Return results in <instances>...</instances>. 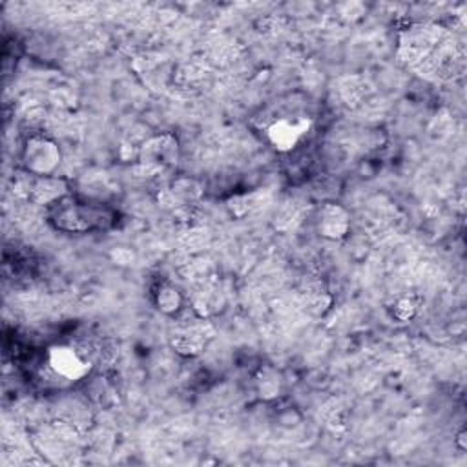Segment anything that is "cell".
<instances>
[{
  "mask_svg": "<svg viewBox=\"0 0 467 467\" xmlns=\"http://www.w3.org/2000/svg\"><path fill=\"white\" fill-rule=\"evenodd\" d=\"M254 389L259 400L263 401H274L281 398L285 390V378L279 368L274 365H263L257 368L254 376Z\"/></svg>",
  "mask_w": 467,
  "mask_h": 467,
  "instance_id": "ba28073f",
  "label": "cell"
},
{
  "mask_svg": "<svg viewBox=\"0 0 467 467\" xmlns=\"http://www.w3.org/2000/svg\"><path fill=\"white\" fill-rule=\"evenodd\" d=\"M420 312V301L414 296H403L398 297L392 305V317L400 323L412 321Z\"/></svg>",
  "mask_w": 467,
  "mask_h": 467,
  "instance_id": "8fae6325",
  "label": "cell"
},
{
  "mask_svg": "<svg viewBox=\"0 0 467 467\" xmlns=\"http://www.w3.org/2000/svg\"><path fill=\"white\" fill-rule=\"evenodd\" d=\"M71 195V186L67 179L53 173V175H29L27 184V199L33 204L51 208L62 199Z\"/></svg>",
  "mask_w": 467,
  "mask_h": 467,
  "instance_id": "52a82bcc",
  "label": "cell"
},
{
  "mask_svg": "<svg viewBox=\"0 0 467 467\" xmlns=\"http://www.w3.org/2000/svg\"><path fill=\"white\" fill-rule=\"evenodd\" d=\"M312 117L306 115L275 119L266 126V140L279 153L294 151L299 146V142L306 137V133L312 130Z\"/></svg>",
  "mask_w": 467,
  "mask_h": 467,
  "instance_id": "5b68a950",
  "label": "cell"
},
{
  "mask_svg": "<svg viewBox=\"0 0 467 467\" xmlns=\"http://www.w3.org/2000/svg\"><path fill=\"white\" fill-rule=\"evenodd\" d=\"M352 226L350 212L334 201H327L319 204L316 212V230L323 239L341 241L348 235Z\"/></svg>",
  "mask_w": 467,
  "mask_h": 467,
  "instance_id": "8992f818",
  "label": "cell"
},
{
  "mask_svg": "<svg viewBox=\"0 0 467 467\" xmlns=\"http://www.w3.org/2000/svg\"><path fill=\"white\" fill-rule=\"evenodd\" d=\"M137 159L144 168L173 170L181 159L179 139L171 131L155 133L139 146Z\"/></svg>",
  "mask_w": 467,
  "mask_h": 467,
  "instance_id": "3957f363",
  "label": "cell"
},
{
  "mask_svg": "<svg viewBox=\"0 0 467 467\" xmlns=\"http://www.w3.org/2000/svg\"><path fill=\"white\" fill-rule=\"evenodd\" d=\"M49 370L64 381H80L91 372V361L69 343H55L46 356Z\"/></svg>",
  "mask_w": 467,
  "mask_h": 467,
  "instance_id": "277c9868",
  "label": "cell"
},
{
  "mask_svg": "<svg viewBox=\"0 0 467 467\" xmlns=\"http://www.w3.org/2000/svg\"><path fill=\"white\" fill-rule=\"evenodd\" d=\"M170 345H171V348H173L177 354L186 356V358H193V356H199V354L204 350L206 339H204V336H202L201 332L184 328V330H181V332L171 334Z\"/></svg>",
  "mask_w": 467,
  "mask_h": 467,
  "instance_id": "30bf717a",
  "label": "cell"
},
{
  "mask_svg": "<svg viewBox=\"0 0 467 467\" xmlns=\"http://www.w3.org/2000/svg\"><path fill=\"white\" fill-rule=\"evenodd\" d=\"M153 306L162 314V316H177L182 306H184V296L182 292L170 281H161L153 288L151 294Z\"/></svg>",
  "mask_w": 467,
  "mask_h": 467,
  "instance_id": "9c48e42d",
  "label": "cell"
},
{
  "mask_svg": "<svg viewBox=\"0 0 467 467\" xmlns=\"http://www.w3.org/2000/svg\"><path fill=\"white\" fill-rule=\"evenodd\" d=\"M47 217L55 230L66 234H88L106 230L113 224V212L109 208L84 202L71 195L47 208Z\"/></svg>",
  "mask_w": 467,
  "mask_h": 467,
  "instance_id": "6da1fadb",
  "label": "cell"
},
{
  "mask_svg": "<svg viewBox=\"0 0 467 467\" xmlns=\"http://www.w3.org/2000/svg\"><path fill=\"white\" fill-rule=\"evenodd\" d=\"M20 162L27 175H53L62 164V148L53 137L35 133L26 139Z\"/></svg>",
  "mask_w": 467,
  "mask_h": 467,
  "instance_id": "7a4b0ae2",
  "label": "cell"
},
{
  "mask_svg": "<svg viewBox=\"0 0 467 467\" xmlns=\"http://www.w3.org/2000/svg\"><path fill=\"white\" fill-rule=\"evenodd\" d=\"M456 445H458V449L460 451H465L467 449V431L465 429H462L458 434H456Z\"/></svg>",
  "mask_w": 467,
  "mask_h": 467,
  "instance_id": "4fadbf2b",
  "label": "cell"
},
{
  "mask_svg": "<svg viewBox=\"0 0 467 467\" xmlns=\"http://www.w3.org/2000/svg\"><path fill=\"white\" fill-rule=\"evenodd\" d=\"M171 195L182 202H192L201 195V186L193 179H179L171 186Z\"/></svg>",
  "mask_w": 467,
  "mask_h": 467,
  "instance_id": "7c38bea8",
  "label": "cell"
}]
</instances>
